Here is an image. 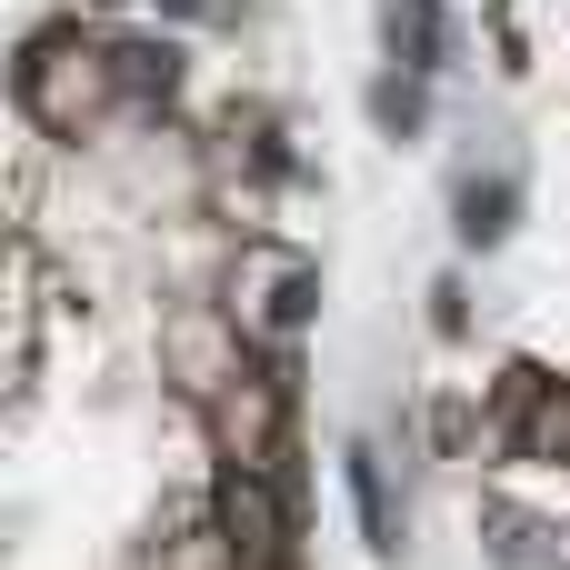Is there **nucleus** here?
Listing matches in <instances>:
<instances>
[{
  "label": "nucleus",
  "mask_w": 570,
  "mask_h": 570,
  "mask_svg": "<svg viewBox=\"0 0 570 570\" xmlns=\"http://www.w3.org/2000/svg\"><path fill=\"white\" fill-rule=\"evenodd\" d=\"M220 551L230 570H291V481L281 471H250V461H220Z\"/></svg>",
  "instance_id": "1"
},
{
  "label": "nucleus",
  "mask_w": 570,
  "mask_h": 570,
  "mask_svg": "<svg viewBox=\"0 0 570 570\" xmlns=\"http://www.w3.org/2000/svg\"><path fill=\"white\" fill-rule=\"evenodd\" d=\"M491 431L511 461H561L570 451V381H551L541 361H511L491 391Z\"/></svg>",
  "instance_id": "2"
},
{
  "label": "nucleus",
  "mask_w": 570,
  "mask_h": 570,
  "mask_svg": "<svg viewBox=\"0 0 570 570\" xmlns=\"http://www.w3.org/2000/svg\"><path fill=\"white\" fill-rule=\"evenodd\" d=\"M110 80H120V100H170L180 90V50L170 40H110Z\"/></svg>",
  "instance_id": "3"
},
{
  "label": "nucleus",
  "mask_w": 570,
  "mask_h": 570,
  "mask_svg": "<svg viewBox=\"0 0 570 570\" xmlns=\"http://www.w3.org/2000/svg\"><path fill=\"white\" fill-rule=\"evenodd\" d=\"M511 210H521V180L501 170V180H461V240L471 250H501L511 240Z\"/></svg>",
  "instance_id": "4"
},
{
  "label": "nucleus",
  "mask_w": 570,
  "mask_h": 570,
  "mask_svg": "<svg viewBox=\"0 0 570 570\" xmlns=\"http://www.w3.org/2000/svg\"><path fill=\"white\" fill-rule=\"evenodd\" d=\"M341 471H351V501H361V541H371V551H401V521H391L381 451H371V441H351V461H341Z\"/></svg>",
  "instance_id": "5"
},
{
  "label": "nucleus",
  "mask_w": 570,
  "mask_h": 570,
  "mask_svg": "<svg viewBox=\"0 0 570 570\" xmlns=\"http://www.w3.org/2000/svg\"><path fill=\"white\" fill-rule=\"evenodd\" d=\"M441 0H391V60H411V70H441Z\"/></svg>",
  "instance_id": "6"
},
{
  "label": "nucleus",
  "mask_w": 570,
  "mask_h": 570,
  "mask_svg": "<svg viewBox=\"0 0 570 570\" xmlns=\"http://www.w3.org/2000/svg\"><path fill=\"white\" fill-rule=\"evenodd\" d=\"M371 110H381L391 130H411V120H421V90H401V80H381V90H371Z\"/></svg>",
  "instance_id": "7"
},
{
  "label": "nucleus",
  "mask_w": 570,
  "mask_h": 570,
  "mask_svg": "<svg viewBox=\"0 0 570 570\" xmlns=\"http://www.w3.org/2000/svg\"><path fill=\"white\" fill-rule=\"evenodd\" d=\"M170 20H230V0H160Z\"/></svg>",
  "instance_id": "8"
}]
</instances>
